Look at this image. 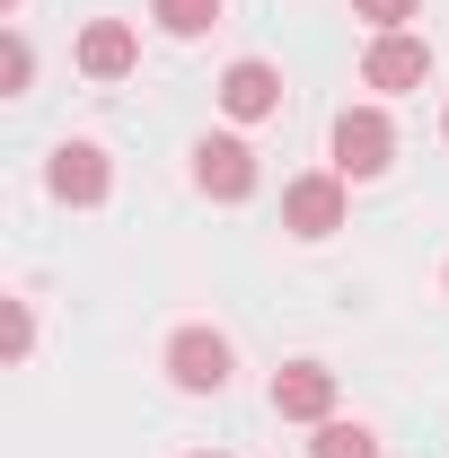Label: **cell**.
I'll use <instances>...</instances> for the list:
<instances>
[{
	"label": "cell",
	"mask_w": 449,
	"mask_h": 458,
	"mask_svg": "<svg viewBox=\"0 0 449 458\" xmlns=\"http://www.w3.org/2000/svg\"><path fill=\"white\" fill-rule=\"evenodd\" d=\"M388 159H396V123L379 106H343L335 114V176L361 185V176H379Z\"/></svg>",
	"instance_id": "cell-1"
},
{
	"label": "cell",
	"mask_w": 449,
	"mask_h": 458,
	"mask_svg": "<svg viewBox=\"0 0 449 458\" xmlns=\"http://www.w3.org/2000/svg\"><path fill=\"white\" fill-rule=\"evenodd\" d=\"M361 80H370L379 98H405V89H423V80H432V45H423V36H405V27H388V36H370Z\"/></svg>",
	"instance_id": "cell-2"
},
{
	"label": "cell",
	"mask_w": 449,
	"mask_h": 458,
	"mask_svg": "<svg viewBox=\"0 0 449 458\" xmlns=\"http://www.w3.org/2000/svg\"><path fill=\"white\" fill-rule=\"evenodd\" d=\"M282 229L291 238H335L343 229V176L326 168V176H291L282 185Z\"/></svg>",
	"instance_id": "cell-3"
},
{
	"label": "cell",
	"mask_w": 449,
	"mask_h": 458,
	"mask_svg": "<svg viewBox=\"0 0 449 458\" xmlns=\"http://www.w3.org/2000/svg\"><path fill=\"white\" fill-rule=\"evenodd\" d=\"M168 379L185 388V397H221V388H229V335L185 327V335L168 344Z\"/></svg>",
	"instance_id": "cell-4"
},
{
	"label": "cell",
	"mask_w": 449,
	"mask_h": 458,
	"mask_svg": "<svg viewBox=\"0 0 449 458\" xmlns=\"http://www.w3.org/2000/svg\"><path fill=\"white\" fill-rule=\"evenodd\" d=\"M274 414L282 423H326V414H335V370H326V361L274 370Z\"/></svg>",
	"instance_id": "cell-5"
},
{
	"label": "cell",
	"mask_w": 449,
	"mask_h": 458,
	"mask_svg": "<svg viewBox=\"0 0 449 458\" xmlns=\"http://www.w3.org/2000/svg\"><path fill=\"white\" fill-rule=\"evenodd\" d=\"M194 185H203V194H212V203H247V194H256V150H247V141H203V150H194Z\"/></svg>",
	"instance_id": "cell-6"
},
{
	"label": "cell",
	"mask_w": 449,
	"mask_h": 458,
	"mask_svg": "<svg viewBox=\"0 0 449 458\" xmlns=\"http://www.w3.org/2000/svg\"><path fill=\"white\" fill-rule=\"evenodd\" d=\"M45 185H54L62 203H106V150H97V141H62Z\"/></svg>",
	"instance_id": "cell-7"
},
{
	"label": "cell",
	"mask_w": 449,
	"mask_h": 458,
	"mask_svg": "<svg viewBox=\"0 0 449 458\" xmlns=\"http://www.w3.org/2000/svg\"><path fill=\"white\" fill-rule=\"evenodd\" d=\"M221 106L238 114V123H265V114L282 106V71L274 62H229L221 71Z\"/></svg>",
	"instance_id": "cell-8"
},
{
	"label": "cell",
	"mask_w": 449,
	"mask_h": 458,
	"mask_svg": "<svg viewBox=\"0 0 449 458\" xmlns=\"http://www.w3.org/2000/svg\"><path fill=\"white\" fill-rule=\"evenodd\" d=\"M132 62H141V36H132L123 18H89V27H80V71H89V80H123Z\"/></svg>",
	"instance_id": "cell-9"
},
{
	"label": "cell",
	"mask_w": 449,
	"mask_h": 458,
	"mask_svg": "<svg viewBox=\"0 0 449 458\" xmlns=\"http://www.w3.org/2000/svg\"><path fill=\"white\" fill-rule=\"evenodd\" d=\"M309 458H379V432L370 423H318V441H309Z\"/></svg>",
	"instance_id": "cell-10"
},
{
	"label": "cell",
	"mask_w": 449,
	"mask_h": 458,
	"mask_svg": "<svg viewBox=\"0 0 449 458\" xmlns=\"http://www.w3.org/2000/svg\"><path fill=\"white\" fill-rule=\"evenodd\" d=\"M150 18L168 36H203V27H221V0H150Z\"/></svg>",
	"instance_id": "cell-11"
},
{
	"label": "cell",
	"mask_w": 449,
	"mask_h": 458,
	"mask_svg": "<svg viewBox=\"0 0 449 458\" xmlns=\"http://www.w3.org/2000/svg\"><path fill=\"white\" fill-rule=\"evenodd\" d=\"M352 18H370V27L388 36V27H405V18H414V0H352Z\"/></svg>",
	"instance_id": "cell-12"
},
{
	"label": "cell",
	"mask_w": 449,
	"mask_h": 458,
	"mask_svg": "<svg viewBox=\"0 0 449 458\" xmlns=\"http://www.w3.org/2000/svg\"><path fill=\"white\" fill-rule=\"evenodd\" d=\"M27 344H36V318H27V300H9V361H27Z\"/></svg>",
	"instance_id": "cell-13"
},
{
	"label": "cell",
	"mask_w": 449,
	"mask_h": 458,
	"mask_svg": "<svg viewBox=\"0 0 449 458\" xmlns=\"http://www.w3.org/2000/svg\"><path fill=\"white\" fill-rule=\"evenodd\" d=\"M27 80H36V54H27V36L9 27V89H27Z\"/></svg>",
	"instance_id": "cell-14"
},
{
	"label": "cell",
	"mask_w": 449,
	"mask_h": 458,
	"mask_svg": "<svg viewBox=\"0 0 449 458\" xmlns=\"http://www.w3.org/2000/svg\"><path fill=\"white\" fill-rule=\"evenodd\" d=\"M441 141H449V114H441Z\"/></svg>",
	"instance_id": "cell-15"
},
{
	"label": "cell",
	"mask_w": 449,
	"mask_h": 458,
	"mask_svg": "<svg viewBox=\"0 0 449 458\" xmlns=\"http://www.w3.org/2000/svg\"><path fill=\"white\" fill-rule=\"evenodd\" d=\"M0 9H18V0H0Z\"/></svg>",
	"instance_id": "cell-16"
},
{
	"label": "cell",
	"mask_w": 449,
	"mask_h": 458,
	"mask_svg": "<svg viewBox=\"0 0 449 458\" xmlns=\"http://www.w3.org/2000/svg\"><path fill=\"white\" fill-rule=\"evenodd\" d=\"M203 458H221V450H203Z\"/></svg>",
	"instance_id": "cell-17"
}]
</instances>
